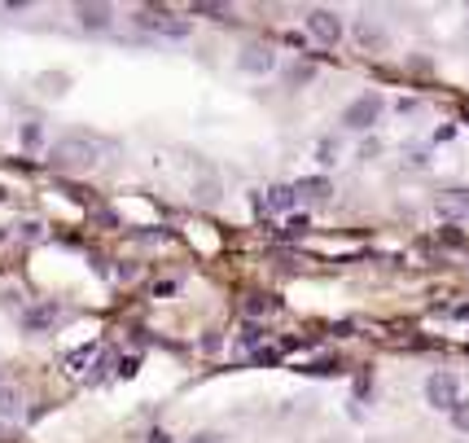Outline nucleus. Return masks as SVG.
<instances>
[{
	"instance_id": "4be33fe9",
	"label": "nucleus",
	"mask_w": 469,
	"mask_h": 443,
	"mask_svg": "<svg viewBox=\"0 0 469 443\" xmlns=\"http://www.w3.org/2000/svg\"><path fill=\"white\" fill-rule=\"evenodd\" d=\"M136 369H141V356H123L119 360V378H136Z\"/></svg>"
},
{
	"instance_id": "ddd939ff",
	"label": "nucleus",
	"mask_w": 469,
	"mask_h": 443,
	"mask_svg": "<svg viewBox=\"0 0 469 443\" xmlns=\"http://www.w3.org/2000/svg\"><path fill=\"white\" fill-rule=\"evenodd\" d=\"M66 84H70V80H66L62 70H53V75H40V80H36V88H40L44 97H62V92H66Z\"/></svg>"
},
{
	"instance_id": "bb28decb",
	"label": "nucleus",
	"mask_w": 469,
	"mask_h": 443,
	"mask_svg": "<svg viewBox=\"0 0 469 443\" xmlns=\"http://www.w3.org/2000/svg\"><path fill=\"white\" fill-rule=\"evenodd\" d=\"M189 443H220V434H211V430H206V434H193Z\"/></svg>"
},
{
	"instance_id": "aec40b11",
	"label": "nucleus",
	"mask_w": 469,
	"mask_h": 443,
	"mask_svg": "<svg viewBox=\"0 0 469 443\" xmlns=\"http://www.w3.org/2000/svg\"><path fill=\"white\" fill-rule=\"evenodd\" d=\"M438 242H443V246H465V233H460L456 224H448V228L438 233Z\"/></svg>"
},
{
	"instance_id": "39448f33",
	"label": "nucleus",
	"mask_w": 469,
	"mask_h": 443,
	"mask_svg": "<svg viewBox=\"0 0 469 443\" xmlns=\"http://www.w3.org/2000/svg\"><path fill=\"white\" fill-rule=\"evenodd\" d=\"M307 36L320 40V44H338L343 40V22H338L333 9H311L307 14Z\"/></svg>"
},
{
	"instance_id": "a878e982",
	"label": "nucleus",
	"mask_w": 469,
	"mask_h": 443,
	"mask_svg": "<svg viewBox=\"0 0 469 443\" xmlns=\"http://www.w3.org/2000/svg\"><path fill=\"white\" fill-rule=\"evenodd\" d=\"M153 294H163V299L176 294V281H158V285H153Z\"/></svg>"
},
{
	"instance_id": "2eb2a0df",
	"label": "nucleus",
	"mask_w": 469,
	"mask_h": 443,
	"mask_svg": "<svg viewBox=\"0 0 469 443\" xmlns=\"http://www.w3.org/2000/svg\"><path fill=\"white\" fill-rule=\"evenodd\" d=\"M97 351H101L97 343H88V347H80V351H70V356H66V369H70V373H84V364H88Z\"/></svg>"
},
{
	"instance_id": "1a4fd4ad",
	"label": "nucleus",
	"mask_w": 469,
	"mask_h": 443,
	"mask_svg": "<svg viewBox=\"0 0 469 443\" xmlns=\"http://www.w3.org/2000/svg\"><path fill=\"white\" fill-rule=\"evenodd\" d=\"M75 18H80V27H88V31H106L110 27V5H75Z\"/></svg>"
},
{
	"instance_id": "5701e85b",
	"label": "nucleus",
	"mask_w": 469,
	"mask_h": 443,
	"mask_svg": "<svg viewBox=\"0 0 469 443\" xmlns=\"http://www.w3.org/2000/svg\"><path fill=\"white\" fill-rule=\"evenodd\" d=\"M250 356H254L259 364H276V360H281V347H259V351H250Z\"/></svg>"
},
{
	"instance_id": "0eeeda50",
	"label": "nucleus",
	"mask_w": 469,
	"mask_h": 443,
	"mask_svg": "<svg viewBox=\"0 0 469 443\" xmlns=\"http://www.w3.org/2000/svg\"><path fill=\"white\" fill-rule=\"evenodd\" d=\"M351 36H355L360 48H369V53H382V48H386V31L377 27L373 18H355L351 22Z\"/></svg>"
},
{
	"instance_id": "393cba45",
	"label": "nucleus",
	"mask_w": 469,
	"mask_h": 443,
	"mask_svg": "<svg viewBox=\"0 0 469 443\" xmlns=\"http://www.w3.org/2000/svg\"><path fill=\"white\" fill-rule=\"evenodd\" d=\"M193 14H202V18H228V5H193Z\"/></svg>"
},
{
	"instance_id": "f257e3e1",
	"label": "nucleus",
	"mask_w": 469,
	"mask_h": 443,
	"mask_svg": "<svg viewBox=\"0 0 469 443\" xmlns=\"http://www.w3.org/2000/svg\"><path fill=\"white\" fill-rule=\"evenodd\" d=\"M101 154H106V141H101V137L70 132V137H62L58 145H48V163H53V167H66V171H88V167L101 163Z\"/></svg>"
},
{
	"instance_id": "423d86ee",
	"label": "nucleus",
	"mask_w": 469,
	"mask_h": 443,
	"mask_svg": "<svg viewBox=\"0 0 469 443\" xmlns=\"http://www.w3.org/2000/svg\"><path fill=\"white\" fill-rule=\"evenodd\" d=\"M434 211H438L443 220H460V215H469V189H465V185L443 189V193L434 198Z\"/></svg>"
},
{
	"instance_id": "dca6fc26",
	"label": "nucleus",
	"mask_w": 469,
	"mask_h": 443,
	"mask_svg": "<svg viewBox=\"0 0 469 443\" xmlns=\"http://www.w3.org/2000/svg\"><path fill=\"white\" fill-rule=\"evenodd\" d=\"M22 412V395L9 386H0V417H18Z\"/></svg>"
},
{
	"instance_id": "b1692460",
	"label": "nucleus",
	"mask_w": 469,
	"mask_h": 443,
	"mask_svg": "<svg viewBox=\"0 0 469 443\" xmlns=\"http://www.w3.org/2000/svg\"><path fill=\"white\" fill-rule=\"evenodd\" d=\"M303 373H316V378H329V373H338V364L333 360H320V364H307Z\"/></svg>"
},
{
	"instance_id": "7c9ffc66",
	"label": "nucleus",
	"mask_w": 469,
	"mask_h": 443,
	"mask_svg": "<svg viewBox=\"0 0 469 443\" xmlns=\"http://www.w3.org/2000/svg\"><path fill=\"white\" fill-rule=\"evenodd\" d=\"M465 119H469V114H465Z\"/></svg>"
},
{
	"instance_id": "6ab92c4d",
	"label": "nucleus",
	"mask_w": 469,
	"mask_h": 443,
	"mask_svg": "<svg viewBox=\"0 0 469 443\" xmlns=\"http://www.w3.org/2000/svg\"><path fill=\"white\" fill-rule=\"evenodd\" d=\"M307 228H311V220H307V215H290V224L281 228V237H298V233H307Z\"/></svg>"
},
{
	"instance_id": "c756f323",
	"label": "nucleus",
	"mask_w": 469,
	"mask_h": 443,
	"mask_svg": "<svg viewBox=\"0 0 469 443\" xmlns=\"http://www.w3.org/2000/svg\"><path fill=\"white\" fill-rule=\"evenodd\" d=\"M5 198H9V189H5V185H0V202H5Z\"/></svg>"
},
{
	"instance_id": "f8f14e48",
	"label": "nucleus",
	"mask_w": 469,
	"mask_h": 443,
	"mask_svg": "<svg viewBox=\"0 0 469 443\" xmlns=\"http://www.w3.org/2000/svg\"><path fill=\"white\" fill-rule=\"evenodd\" d=\"M58 316H62V307H53V303H44V307H36V311H27V329H48V325H58Z\"/></svg>"
},
{
	"instance_id": "9d476101",
	"label": "nucleus",
	"mask_w": 469,
	"mask_h": 443,
	"mask_svg": "<svg viewBox=\"0 0 469 443\" xmlns=\"http://www.w3.org/2000/svg\"><path fill=\"white\" fill-rule=\"evenodd\" d=\"M294 202H298L294 185H272V189L264 193V211H276V215H285V211H294Z\"/></svg>"
},
{
	"instance_id": "6e6552de",
	"label": "nucleus",
	"mask_w": 469,
	"mask_h": 443,
	"mask_svg": "<svg viewBox=\"0 0 469 443\" xmlns=\"http://www.w3.org/2000/svg\"><path fill=\"white\" fill-rule=\"evenodd\" d=\"M237 66H242L246 75H268V70H276V53H272V48H264V44H254V48H246V53L237 58Z\"/></svg>"
},
{
	"instance_id": "c85d7f7f",
	"label": "nucleus",
	"mask_w": 469,
	"mask_h": 443,
	"mask_svg": "<svg viewBox=\"0 0 469 443\" xmlns=\"http://www.w3.org/2000/svg\"><path fill=\"white\" fill-rule=\"evenodd\" d=\"M452 316H460V321H469V303H465V307H456V311H452Z\"/></svg>"
},
{
	"instance_id": "f3484780",
	"label": "nucleus",
	"mask_w": 469,
	"mask_h": 443,
	"mask_svg": "<svg viewBox=\"0 0 469 443\" xmlns=\"http://www.w3.org/2000/svg\"><path fill=\"white\" fill-rule=\"evenodd\" d=\"M264 338H268V333L259 329V325H246V329H242V347H246V351H259V347H264Z\"/></svg>"
},
{
	"instance_id": "412c9836",
	"label": "nucleus",
	"mask_w": 469,
	"mask_h": 443,
	"mask_svg": "<svg viewBox=\"0 0 469 443\" xmlns=\"http://www.w3.org/2000/svg\"><path fill=\"white\" fill-rule=\"evenodd\" d=\"M44 141V132H40V123H27V127H22V145H27V149H36Z\"/></svg>"
},
{
	"instance_id": "cd10ccee",
	"label": "nucleus",
	"mask_w": 469,
	"mask_h": 443,
	"mask_svg": "<svg viewBox=\"0 0 469 443\" xmlns=\"http://www.w3.org/2000/svg\"><path fill=\"white\" fill-rule=\"evenodd\" d=\"M149 443H171V439H167V430H149Z\"/></svg>"
},
{
	"instance_id": "f03ea898",
	"label": "nucleus",
	"mask_w": 469,
	"mask_h": 443,
	"mask_svg": "<svg viewBox=\"0 0 469 443\" xmlns=\"http://www.w3.org/2000/svg\"><path fill=\"white\" fill-rule=\"evenodd\" d=\"M136 27L149 31V36H163V40H185L193 31V22L189 18H176L171 9H136Z\"/></svg>"
},
{
	"instance_id": "4468645a",
	"label": "nucleus",
	"mask_w": 469,
	"mask_h": 443,
	"mask_svg": "<svg viewBox=\"0 0 469 443\" xmlns=\"http://www.w3.org/2000/svg\"><path fill=\"white\" fill-rule=\"evenodd\" d=\"M242 307H246V316H268V311H276L281 303H276L272 294H250V299H246Z\"/></svg>"
},
{
	"instance_id": "9b49d317",
	"label": "nucleus",
	"mask_w": 469,
	"mask_h": 443,
	"mask_svg": "<svg viewBox=\"0 0 469 443\" xmlns=\"http://www.w3.org/2000/svg\"><path fill=\"white\" fill-rule=\"evenodd\" d=\"M294 193H298V198H307V202H329L333 185H329L325 176H307V180H298V185H294Z\"/></svg>"
},
{
	"instance_id": "7ed1b4c3",
	"label": "nucleus",
	"mask_w": 469,
	"mask_h": 443,
	"mask_svg": "<svg viewBox=\"0 0 469 443\" xmlns=\"http://www.w3.org/2000/svg\"><path fill=\"white\" fill-rule=\"evenodd\" d=\"M426 400H430V408H438V412H452L456 400H460V382H456V373H430V382H426Z\"/></svg>"
},
{
	"instance_id": "a211bd4d",
	"label": "nucleus",
	"mask_w": 469,
	"mask_h": 443,
	"mask_svg": "<svg viewBox=\"0 0 469 443\" xmlns=\"http://www.w3.org/2000/svg\"><path fill=\"white\" fill-rule=\"evenodd\" d=\"M448 417H452V426H456V430L469 434V400H456V408H452Z\"/></svg>"
},
{
	"instance_id": "20e7f679",
	"label": "nucleus",
	"mask_w": 469,
	"mask_h": 443,
	"mask_svg": "<svg viewBox=\"0 0 469 443\" xmlns=\"http://www.w3.org/2000/svg\"><path fill=\"white\" fill-rule=\"evenodd\" d=\"M377 119H382V97H360V101H351L347 114H343V123L351 127V132H369Z\"/></svg>"
}]
</instances>
